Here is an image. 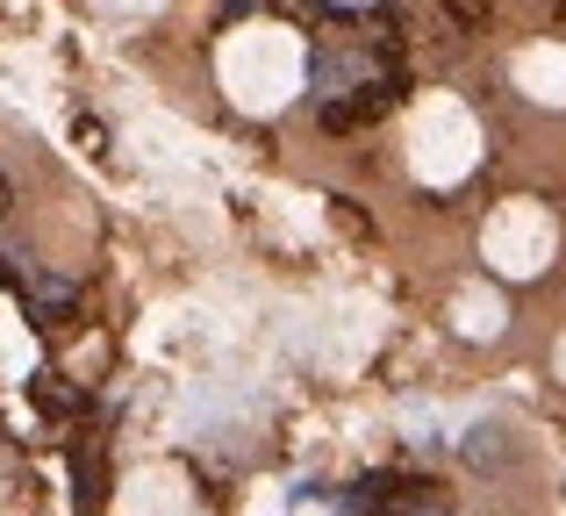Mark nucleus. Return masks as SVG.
<instances>
[{
    "label": "nucleus",
    "mask_w": 566,
    "mask_h": 516,
    "mask_svg": "<svg viewBox=\"0 0 566 516\" xmlns=\"http://www.w3.org/2000/svg\"><path fill=\"white\" fill-rule=\"evenodd\" d=\"M8 201H14V194H8V180H0V215H8Z\"/></svg>",
    "instance_id": "obj_1"
}]
</instances>
